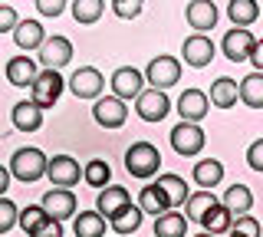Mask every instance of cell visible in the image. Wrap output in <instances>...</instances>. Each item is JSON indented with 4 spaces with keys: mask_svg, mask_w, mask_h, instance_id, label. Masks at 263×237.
<instances>
[{
    "mask_svg": "<svg viewBox=\"0 0 263 237\" xmlns=\"http://www.w3.org/2000/svg\"><path fill=\"white\" fill-rule=\"evenodd\" d=\"M82 178H86L92 188H109V178H112V168H109V161H102V158H92L86 168H82Z\"/></svg>",
    "mask_w": 263,
    "mask_h": 237,
    "instance_id": "34",
    "label": "cell"
},
{
    "mask_svg": "<svg viewBox=\"0 0 263 237\" xmlns=\"http://www.w3.org/2000/svg\"><path fill=\"white\" fill-rule=\"evenodd\" d=\"M145 83V76L138 72L135 66H119L112 72V93H115V99H138V93H142V86Z\"/></svg>",
    "mask_w": 263,
    "mask_h": 237,
    "instance_id": "12",
    "label": "cell"
},
{
    "mask_svg": "<svg viewBox=\"0 0 263 237\" xmlns=\"http://www.w3.org/2000/svg\"><path fill=\"white\" fill-rule=\"evenodd\" d=\"M16 217H20V211H16V204L10 198H0V234H7L10 227L16 224Z\"/></svg>",
    "mask_w": 263,
    "mask_h": 237,
    "instance_id": "38",
    "label": "cell"
},
{
    "mask_svg": "<svg viewBox=\"0 0 263 237\" xmlns=\"http://www.w3.org/2000/svg\"><path fill=\"white\" fill-rule=\"evenodd\" d=\"M105 13V0H72V20L76 23H96Z\"/></svg>",
    "mask_w": 263,
    "mask_h": 237,
    "instance_id": "33",
    "label": "cell"
},
{
    "mask_svg": "<svg viewBox=\"0 0 263 237\" xmlns=\"http://www.w3.org/2000/svg\"><path fill=\"white\" fill-rule=\"evenodd\" d=\"M132 198H128V191L122 185H109V188H102L99 191V198H96V211L102 214L105 221H112L115 214H119L122 208H128Z\"/></svg>",
    "mask_w": 263,
    "mask_h": 237,
    "instance_id": "16",
    "label": "cell"
},
{
    "mask_svg": "<svg viewBox=\"0 0 263 237\" xmlns=\"http://www.w3.org/2000/svg\"><path fill=\"white\" fill-rule=\"evenodd\" d=\"M43 23L40 20H20L16 23V30H13V43L20 46V50H40L43 46Z\"/></svg>",
    "mask_w": 263,
    "mask_h": 237,
    "instance_id": "21",
    "label": "cell"
},
{
    "mask_svg": "<svg viewBox=\"0 0 263 237\" xmlns=\"http://www.w3.org/2000/svg\"><path fill=\"white\" fill-rule=\"evenodd\" d=\"M105 217L99 214V211H79L76 217H72V231L76 237H105Z\"/></svg>",
    "mask_w": 263,
    "mask_h": 237,
    "instance_id": "23",
    "label": "cell"
},
{
    "mask_svg": "<svg viewBox=\"0 0 263 237\" xmlns=\"http://www.w3.org/2000/svg\"><path fill=\"white\" fill-rule=\"evenodd\" d=\"M211 109V96L201 93V89H184L178 96V116L181 122H201Z\"/></svg>",
    "mask_w": 263,
    "mask_h": 237,
    "instance_id": "14",
    "label": "cell"
},
{
    "mask_svg": "<svg viewBox=\"0 0 263 237\" xmlns=\"http://www.w3.org/2000/svg\"><path fill=\"white\" fill-rule=\"evenodd\" d=\"M109 227H112L115 234H132V231H138V227H142V208H138V204L122 208L119 214L109 221Z\"/></svg>",
    "mask_w": 263,
    "mask_h": 237,
    "instance_id": "29",
    "label": "cell"
},
{
    "mask_svg": "<svg viewBox=\"0 0 263 237\" xmlns=\"http://www.w3.org/2000/svg\"><path fill=\"white\" fill-rule=\"evenodd\" d=\"M220 178H224V165H220L217 158H204V161H197L194 165V181L208 191V188L214 185H220Z\"/></svg>",
    "mask_w": 263,
    "mask_h": 237,
    "instance_id": "27",
    "label": "cell"
},
{
    "mask_svg": "<svg viewBox=\"0 0 263 237\" xmlns=\"http://www.w3.org/2000/svg\"><path fill=\"white\" fill-rule=\"evenodd\" d=\"M158 165H161V155L152 142H135L125 152V168H128V175H135V178H152L155 171H158Z\"/></svg>",
    "mask_w": 263,
    "mask_h": 237,
    "instance_id": "2",
    "label": "cell"
},
{
    "mask_svg": "<svg viewBox=\"0 0 263 237\" xmlns=\"http://www.w3.org/2000/svg\"><path fill=\"white\" fill-rule=\"evenodd\" d=\"M46 221H49V214L43 211V204H30V208H23V211H20L16 224H20V227H23V234L30 237L33 231H36V227H43Z\"/></svg>",
    "mask_w": 263,
    "mask_h": 237,
    "instance_id": "35",
    "label": "cell"
},
{
    "mask_svg": "<svg viewBox=\"0 0 263 237\" xmlns=\"http://www.w3.org/2000/svg\"><path fill=\"white\" fill-rule=\"evenodd\" d=\"M135 112H138V119H145V122H161L171 112V102L161 89H142L138 99H135Z\"/></svg>",
    "mask_w": 263,
    "mask_h": 237,
    "instance_id": "7",
    "label": "cell"
},
{
    "mask_svg": "<svg viewBox=\"0 0 263 237\" xmlns=\"http://www.w3.org/2000/svg\"><path fill=\"white\" fill-rule=\"evenodd\" d=\"M220 204H224L234 217H243L247 211L253 208V194H250V188H247V185H230L227 191H224V201H220Z\"/></svg>",
    "mask_w": 263,
    "mask_h": 237,
    "instance_id": "24",
    "label": "cell"
},
{
    "mask_svg": "<svg viewBox=\"0 0 263 237\" xmlns=\"http://www.w3.org/2000/svg\"><path fill=\"white\" fill-rule=\"evenodd\" d=\"M46 165H49V158L40 149H16L13 158H10V175L30 185V181L46 175Z\"/></svg>",
    "mask_w": 263,
    "mask_h": 237,
    "instance_id": "1",
    "label": "cell"
},
{
    "mask_svg": "<svg viewBox=\"0 0 263 237\" xmlns=\"http://www.w3.org/2000/svg\"><path fill=\"white\" fill-rule=\"evenodd\" d=\"M240 99V83L230 76H220L211 83V105H217V109H230V105H237Z\"/></svg>",
    "mask_w": 263,
    "mask_h": 237,
    "instance_id": "20",
    "label": "cell"
},
{
    "mask_svg": "<svg viewBox=\"0 0 263 237\" xmlns=\"http://www.w3.org/2000/svg\"><path fill=\"white\" fill-rule=\"evenodd\" d=\"M171 145L178 155H197L204 149V129L197 122H178L171 129Z\"/></svg>",
    "mask_w": 263,
    "mask_h": 237,
    "instance_id": "9",
    "label": "cell"
},
{
    "mask_svg": "<svg viewBox=\"0 0 263 237\" xmlns=\"http://www.w3.org/2000/svg\"><path fill=\"white\" fill-rule=\"evenodd\" d=\"M230 224H234V214H230V211H227L220 201L201 217V227H204L208 234H224V231H230Z\"/></svg>",
    "mask_w": 263,
    "mask_h": 237,
    "instance_id": "28",
    "label": "cell"
},
{
    "mask_svg": "<svg viewBox=\"0 0 263 237\" xmlns=\"http://www.w3.org/2000/svg\"><path fill=\"white\" fill-rule=\"evenodd\" d=\"M36 10L43 13V17H60L66 10V0H36Z\"/></svg>",
    "mask_w": 263,
    "mask_h": 237,
    "instance_id": "41",
    "label": "cell"
},
{
    "mask_svg": "<svg viewBox=\"0 0 263 237\" xmlns=\"http://www.w3.org/2000/svg\"><path fill=\"white\" fill-rule=\"evenodd\" d=\"M230 237H260V221L243 214V217H234L230 224Z\"/></svg>",
    "mask_w": 263,
    "mask_h": 237,
    "instance_id": "36",
    "label": "cell"
},
{
    "mask_svg": "<svg viewBox=\"0 0 263 237\" xmlns=\"http://www.w3.org/2000/svg\"><path fill=\"white\" fill-rule=\"evenodd\" d=\"M46 178L53 181V188H72V185H79L82 168L72 155H53L46 165Z\"/></svg>",
    "mask_w": 263,
    "mask_h": 237,
    "instance_id": "5",
    "label": "cell"
},
{
    "mask_svg": "<svg viewBox=\"0 0 263 237\" xmlns=\"http://www.w3.org/2000/svg\"><path fill=\"white\" fill-rule=\"evenodd\" d=\"M247 165L253 171H263V138H257V142L247 149Z\"/></svg>",
    "mask_w": 263,
    "mask_h": 237,
    "instance_id": "40",
    "label": "cell"
},
{
    "mask_svg": "<svg viewBox=\"0 0 263 237\" xmlns=\"http://www.w3.org/2000/svg\"><path fill=\"white\" fill-rule=\"evenodd\" d=\"M184 20L191 23L197 33H204V30H214V23H217V7L211 4V0H191L184 10Z\"/></svg>",
    "mask_w": 263,
    "mask_h": 237,
    "instance_id": "17",
    "label": "cell"
},
{
    "mask_svg": "<svg viewBox=\"0 0 263 237\" xmlns=\"http://www.w3.org/2000/svg\"><path fill=\"white\" fill-rule=\"evenodd\" d=\"M158 185H161V191L168 194L171 208H178V204H184L187 198H191V191H187L184 178H178V175H158Z\"/></svg>",
    "mask_w": 263,
    "mask_h": 237,
    "instance_id": "32",
    "label": "cell"
},
{
    "mask_svg": "<svg viewBox=\"0 0 263 237\" xmlns=\"http://www.w3.org/2000/svg\"><path fill=\"white\" fill-rule=\"evenodd\" d=\"M194 237H217V234H208V231H204V234H194Z\"/></svg>",
    "mask_w": 263,
    "mask_h": 237,
    "instance_id": "45",
    "label": "cell"
},
{
    "mask_svg": "<svg viewBox=\"0 0 263 237\" xmlns=\"http://www.w3.org/2000/svg\"><path fill=\"white\" fill-rule=\"evenodd\" d=\"M145 79L152 83V89H171L181 79V63L175 60V56H168V53H161V56H155L152 63H148V69H145Z\"/></svg>",
    "mask_w": 263,
    "mask_h": 237,
    "instance_id": "4",
    "label": "cell"
},
{
    "mask_svg": "<svg viewBox=\"0 0 263 237\" xmlns=\"http://www.w3.org/2000/svg\"><path fill=\"white\" fill-rule=\"evenodd\" d=\"M102 86H105V79L96 66H76V72L69 76V89L76 99H99Z\"/></svg>",
    "mask_w": 263,
    "mask_h": 237,
    "instance_id": "6",
    "label": "cell"
},
{
    "mask_svg": "<svg viewBox=\"0 0 263 237\" xmlns=\"http://www.w3.org/2000/svg\"><path fill=\"white\" fill-rule=\"evenodd\" d=\"M92 119L102 129H119V125H125L128 109H125V102L115 99V96H102V99H96V105H92Z\"/></svg>",
    "mask_w": 263,
    "mask_h": 237,
    "instance_id": "11",
    "label": "cell"
},
{
    "mask_svg": "<svg viewBox=\"0 0 263 237\" xmlns=\"http://www.w3.org/2000/svg\"><path fill=\"white\" fill-rule=\"evenodd\" d=\"M181 56H184L187 66L204 69V66H211V60H214V43L204 33H191L184 40V46H181Z\"/></svg>",
    "mask_w": 263,
    "mask_h": 237,
    "instance_id": "15",
    "label": "cell"
},
{
    "mask_svg": "<svg viewBox=\"0 0 263 237\" xmlns=\"http://www.w3.org/2000/svg\"><path fill=\"white\" fill-rule=\"evenodd\" d=\"M138 208H142V214L161 217V214H168V211H171V201H168V194L161 191V185L155 181V185H145L142 188V194H138Z\"/></svg>",
    "mask_w": 263,
    "mask_h": 237,
    "instance_id": "19",
    "label": "cell"
},
{
    "mask_svg": "<svg viewBox=\"0 0 263 237\" xmlns=\"http://www.w3.org/2000/svg\"><path fill=\"white\" fill-rule=\"evenodd\" d=\"M30 237H63V224H60V221H53V217H49L46 224H43V227H36V231H33Z\"/></svg>",
    "mask_w": 263,
    "mask_h": 237,
    "instance_id": "42",
    "label": "cell"
},
{
    "mask_svg": "<svg viewBox=\"0 0 263 237\" xmlns=\"http://www.w3.org/2000/svg\"><path fill=\"white\" fill-rule=\"evenodd\" d=\"M63 86H66V79L60 76V69H40V76H36V83L30 86V99L40 105V109H53L56 99L63 96Z\"/></svg>",
    "mask_w": 263,
    "mask_h": 237,
    "instance_id": "3",
    "label": "cell"
},
{
    "mask_svg": "<svg viewBox=\"0 0 263 237\" xmlns=\"http://www.w3.org/2000/svg\"><path fill=\"white\" fill-rule=\"evenodd\" d=\"M13 125L20 129V132H36L40 125H43V109H40L33 99H27V102H16L13 105Z\"/></svg>",
    "mask_w": 263,
    "mask_h": 237,
    "instance_id": "22",
    "label": "cell"
},
{
    "mask_svg": "<svg viewBox=\"0 0 263 237\" xmlns=\"http://www.w3.org/2000/svg\"><path fill=\"white\" fill-rule=\"evenodd\" d=\"M36 76H40V63H33L30 56H13V60L7 63V79H10L13 86H20V89L33 86Z\"/></svg>",
    "mask_w": 263,
    "mask_h": 237,
    "instance_id": "18",
    "label": "cell"
},
{
    "mask_svg": "<svg viewBox=\"0 0 263 237\" xmlns=\"http://www.w3.org/2000/svg\"><path fill=\"white\" fill-rule=\"evenodd\" d=\"M142 7H145V0H112L115 17H122V20H135L142 13Z\"/></svg>",
    "mask_w": 263,
    "mask_h": 237,
    "instance_id": "37",
    "label": "cell"
},
{
    "mask_svg": "<svg viewBox=\"0 0 263 237\" xmlns=\"http://www.w3.org/2000/svg\"><path fill=\"white\" fill-rule=\"evenodd\" d=\"M250 66H253V72H263V40H257V46H253V53H250Z\"/></svg>",
    "mask_w": 263,
    "mask_h": 237,
    "instance_id": "43",
    "label": "cell"
},
{
    "mask_svg": "<svg viewBox=\"0 0 263 237\" xmlns=\"http://www.w3.org/2000/svg\"><path fill=\"white\" fill-rule=\"evenodd\" d=\"M184 234H187L184 214H178V211H168V214L155 217V237H184Z\"/></svg>",
    "mask_w": 263,
    "mask_h": 237,
    "instance_id": "30",
    "label": "cell"
},
{
    "mask_svg": "<svg viewBox=\"0 0 263 237\" xmlns=\"http://www.w3.org/2000/svg\"><path fill=\"white\" fill-rule=\"evenodd\" d=\"M214 204H217V198H214L211 191H197V194H191V198L184 201V217L194 221V224H201V217L208 214Z\"/></svg>",
    "mask_w": 263,
    "mask_h": 237,
    "instance_id": "31",
    "label": "cell"
},
{
    "mask_svg": "<svg viewBox=\"0 0 263 237\" xmlns=\"http://www.w3.org/2000/svg\"><path fill=\"white\" fill-rule=\"evenodd\" d=\"M36 53H40V69H60L72 60V43L66 37H46Z\"/></svg>",
    "mask_w": 263,
    "mask_h": 237,
    "instance_id": "8",
    "label": "cell"
},
{
    "mask_svg": "<svg viewBox=\"0 0 263 237\" xmlns=\"http://www.w3.org/2000/svg\"><path fill=\"white\" fill-rule=\"evenodd\" d=\"M253 46H257V40H253V33H250V30H243V27H234V30H227V33H224V56H227L230 63L250 60Z\"/></svg>",
    "mask_w": 263,
    "mask_h": 237,
    "instance_id": "13",
    "label": "cell"
},
{
    "mask_svg": "<svg viewBox=\"0 0 263 237\" xmlns=\"http://www.w3.org/2000/svg\"><path fill=\"white\" fill-rule=\"evenodd\" d=\"M16 23H20L16 10H13V7H7V4H0V33H13Z\"/></svg>",
    "mask_w": 263,
    "mask_h": 237,
    "instance_id": "39",
    "label": "cell"
},
{
    "mask_svg": "<svg viewBox=\"0 0 263 237\" xmlns=\"http://www.w3.org/2000/svg\"><path fill=\"white\" fill-rule=\"evenodd\" d=\"M240 102L250 109H263V72H250L240 79Z\"/></svg>",
    "mask_w": 263,
    "mask_h": 237,
    "instance_id": "25",
    "label": "cell"
},
{
    "mask_svg": "<svg viewBox=\"0 0 263 237\" xmlns=\"http://www.w3.org/2000/svg\"><path fill=\"white\" fill-rule=\"evenodd\" d=\"M43 211L53 221H66V217H76V194L69 188H49L43 194Z\"/></svg>",
    "mask_w": 263,
    "mask_h": 237,
    "instance_id": "10",
    "label": "cell"
},
{
    "mask_svg": "<svg viewBox=\"0 0 263 237\" xmlns=\"http://www.w3.org/2000/svg\"><path fill=\"white\" fill-rule=\"evenodd\" d=\"M227 13H230V20H234V27H243L247 30L253 20L260 17V7H257V0H230Z\"/></svg>",
    "mask_w": 263,
    "mask_h": 237,
    "instance_id": "26",
    "label": "cell"
},
{
    "mask_svg": "<svg viewBox=\"0 0 263 237\" xmlns=\"http://www.w3.org/2000/svg\"><path fill=\"white\" fill-rule=\"evenodd\" d=\"M7 185H10V168H7V165H0V198H4Z\"/></svg>",
    "mask_w": 263,
    "mask_h": 237,
    "instance_id": "44",
    "label": "cell"
}]
</instances>
